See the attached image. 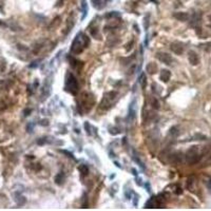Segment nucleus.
Returning <instances> with one entry per match:
<instances>
[{
  "mask_svg": "<svg viewBox=\"0 0 211 211\" xmlns=\"http://www.w3.org/2000/svg\"><path fill=\"white\" fill-rule=\"evenodd\" d=\"M90 44V39L87 35H84V33H79L76 35L75 39L72 42L71 46V52L74 54H79L84 51Z\"/></svg>",
  "mask_w": 211,
  "mask_h": 211,
  "instance_id": "f257e3e1",
  "label": "nucleus"
},
{
  "mask_svg": "<svg viewBox=\"0 0 211 211\" xmlns=\"http://www.w3.org/2000/svg\"><path fill=\"white\" fill-rule=\"evenodd\" d=\"M116 96H117V92H115V91L106 93L104 95V97H102V100H101V102H100V109L108 110V109L112 106L114 100L116 99Z\"/></svg>",
  "mask_w": 211,
  "mask_h": 211,
  "instance_id": "f03ea898",
  "label": "nucleus"
},
{
  "mask_svg": "<svg viewBox=\"0 0 211 211\" xmlns=\"http://www.w3.org/2000/svg\"><path fill=\"white\" fill-rule=\"evenodd\" d=\"M89 96L90 94L86 92L80 95V100H79V110H80V112L82 111V108H84V111H89L92 108V97H89Z\"/></svg>",
  "mask_w": 211,
  "mask_h": 211,
  "instance_id": "7ed1b4c3",
  "label": "nucleus"
},
{
  "mask_svg": "<svg viewBox=\"0 0 211 211\" xmlns=\"http://www.w3.org/2000/svg\"><path fill=\"white\" fill-rule=\"evenodd\" d=\"M66 89L69 91L70 93L72 94H76L78 91V84L77 80H76L75 76L73 74H69L67 78V81H66Z\"/></svg>",
  "mask_w": 211,
  "mask_h": 211,
  "instance_id": "20e7f679",
  "label": "nucleus"
},
{
  "mask_svg": "<svg viewBox=\"0 0 211 211\" xmlns=\"http://www.w3.org/2000/svg\"><path fill=\"white\" fill-rule=\"evenodd\" d=\"M200 159L201 156L197 153V147H195V146L191 147L187 152V160H188V163L191 165H193V164H196V163L200 162Z\"/></svg>",
  "mask_w": 211,
  "mask_h": 211,
  "instance_id": "39448f33",
  "label": "nucleus"
},
{
  "mask_svg": "<svg viewBox=\"0 0 211 211\" xmlns=\"http://www.w3.org/2000/svg\"><path fill=\"white\" fill-rule=\"evenodd\" d=\"M156 58H157L160 62L166 64H172V61H173V59H172L171 55H169L168 53H165V52L156 53Z\"/></svg>",
  "mask_w": 211,
  "mask_h": 211,
  "instance_id": "423d86ee",
  "label": "nucleus"
},
{
  "mask_svg": "<svg viewBox=\"0 0 211 211\" xmlns=\"http://www.w3.org/2000/svg\"><path fill=\"white\" fill-rule=\"evenodd\" d=\"M170 50L174 53V54L181 55V54L184 52V46H183V44L177 42V41L176 42H172V44H170Z\"/></svg>",
  "mask_w": 211,
  "mask_h": 211,
  "instance_id": "0eeeda50",
  "label": "nucleus"
},
{
  "mask_svg": "<svg viewBox=\"0 0 211 211\" xmlns=\"http://www.w3.org/2000/svg\"><path fill=\"white\" fill-rule=\"evenodd\" d=\"M188 59H189V62L192 66H196V64H200V57H199V55L194 51H189Z\"/></svg>",
  "mask_w": 211,
  "mask_h": 211,
  "instance_id": "6e6552de",
  "label": "nucleus"
},
{
  "mask_svg": "<svg viewBox=\"0 0 211 211\" xmlns=\"http://www.w3.org/2000/svg\"><path fill=\"white\" fill-rule=\"evenodd\" d=\"M159 206H160V202L158 201V199L151 197L150 200L145 204V208H158Z\"/></svg>",
  "mask_w": 211,
  "mask_h": 211,
  "instance_id": "1a4fd4ad",
  "label": "nucleus"
},
{
  "mask_svg": "<svg viewBox=\"0 0 211 211\" xmlns=\"http://www.w3.org/2000/svg\"><path fill=\"white\" fill-rule=\"evenodd\" d=\"M173 17L179 21H187L189 19V15L185 12H177L173 14Z\"/></svg>",
  "mask_w": 211,
  "mask_h": 211,
  "instance_id": "9d476101",
  "label": "nucleus"
},
{
  "mask_svg": "<svg viewBox=\"0 0 211 211\" xmlns=\"http://www.w3.org/2000/svg\"><path fill=\"white\" fill-rule=\"evenodd\" d=\"M136 115V110H135V100H133L131 102V104L129 106V114H128V118L132 120L135 118Z\"/></svg>",
  "mask_w": 211,
  "mask_h": 211,
  "instance_id": "9b49d317",
  "label": "nucleus"
},
{
  "mask_svg": "<svg viewBox=\"0 0 211 211\" xmlns=\"http://www.w3.org/2000/svg\"><path fill=\"white\" fill-rule=\"evenodd\" d=\"M171 73L168 71V70H163L160 72V79H162L164 82H168L169 79H170Z\"/></svg>",
  "mask_w": 211,
  "mask_h": 211,
  "instance_id": "f8f14e48",
  "label": "nucleus"
},
{
  "mask_svg": "<svg viewBox=\"0 0 211 211\" xmlns=\"http://www.w3.org/2000/svg\"><path fill=\"white\" fill-rule=\"evenodd\" d=\"M146 70H147V72L149 74H155L156 71H157V66L155 64H153V62H150V64H147Z\"/></svg>",
  "mask_w": 211,
  "mask_h": 211,
  "instance_id": "ddd939ff",
  "label": "nucleus"
},
{
  "mask_svg": "<svg viewBox=\"0 0 211 211\" xmlns=\"http://www.w3.org/2000/svg\"><path fill=\"white\" fill-rule=\"evenodd\" d=\"M50 89H51V82L46 81L44 86V90H42V95L44 94V98H46V96L50 94Z\"/></svg>",
  "mask_w": 211,
  "mask_h": 211,
  "instance_id": "4468645a",
  "label": "nucleus"
},
{
  "mask_svg": "<svg viewBox=\"0 0 211 211\" xmlns=\"http://www.w3.org/2000/svg\"><path fill=\"white\" fill-rule=\"evenodd\" d=\"M171 160L172 163H175V164H178V163L182 162V154L181 153H175L171 156Z\"/></svg>",
  "mask_w": 211,
  "mask_h": 211,
  "instance_id": "2eb2a0df",
  "label": "nucleus"
},
{
  "mask_svg": "<svg viewBox=\"0 0 211 211\" xmlns=\"http://www.w3.org/2000/svg\"><path fill=\"white\" fill-rule=\"evenodd\" d=\"M139 84H140V87L143 89H145L146 86H147V77H146V74H144V73L139 76Z\"/></svg>",
  "mask_w": 211,
  "mask_h": 211,
  "instance_id": "dca6fc26",
  "label": "nucleus"
},
{
  "mask_svg": "<svg viewBox=\"0 0 211 211\" xmlns=\"http://www.w3.org/2000/svg\"><path fill=\"white\" fill-rule=\"evenodd\" d=\"M64 173H62V172H61V173H59L58 175H56L55 183L57 184V185H61V184L64 183Z\"/></svg>",
  "mask_w": 211,
  "mask_h": 211,
  "instance_id": "f3484780",
  "label": "nucleus"
},
{
  "mask_svg": "<svg viewBox=\"0 0 211 211\" xmlns=\"http://www.w3.org/2000/svg\"><path fill=\"white\" fill-rule=\"evenodd\" d=\"M78 170H79V172H80L82 175H87L88 172H89V169H88V167L86 165H80L78 167Z\"/></svg>",
  "mask_w": 211,
  "mask_h": 211,
  "instance_id": "a211bd4d",
  "label": "nucleus"
},
{
  "mask_svg": "<svg viewBox=\"0 0 211 211\" xmlns=\"http://www.w3.org/2000/svg\"><path fill=\"white\" fill-rule=\"evenodd\" d=\"M88 3L86 0H82V2H81V8H82V12H84V14H82V19L86 17V14L88 13Z\"/></svg>",
  "mask_w": 211,
  "mask_h": 211,
  "instance_id": "6ab92c4d",
  "label": "nucleus"
},
{
  "mask_svg": "<svg viewBox=\"0 0 211 211\" xmlns=\"http://www.w3.org/2000/svg\"><path fill=\"white\" fill-rule=\"evenodd\" d=\"M110 133L112 134V135H116V134H119L120 133V129L117 127H112L110 128Z\"/></svg>",
  "mask_w": 211,
  "mask_h": 211,
  "instance_id": "aec40b11",
  "label": "nucleus"
},
{
  "mask_svg": "<svg viewBox=\"0 0 211 211\" xmlns=\"http://www.w3.org/2000/svg\"><path fill=\"white\" fill-rule=\"evenodd\" d=\"M92 3H93V6H94V8H96V9H100L101 4H102V1H101V0H92Z\"/></svg>",
  "mask_w": 211,
  "mask_h": 211,
  "instance_id": "412c9836",
  "label": "nucleus"
},
{
  "mask_svg": "<svg viewBox=\"0 0 211 211\" xmlns=\"http://www.w3.org/2000/svg\"><path fill=\"white\" fill-rule=\"evenodd\" d=\"M119 13L118 12H110L106 15V18H111V17H119Z\"/></svg>",
  "mask_w": 211,
  "mask_h": 211,
  "instance_id": "4be33fe9",
  "label": "nucleus"
},
{
  "mask_svg": "<svg viewBox=\"0 0 211 211\" xmlns=\"http://www.w3.org/2000/svg\"><path fill=\"white\" fill-rule=\"evenodd\" d=\"M193 183H194V177L193 176H190L188 179H187V188H188V189L192 188V185H193Z\"/></svg>",
  "mask_w": 211,
  "mask_h": 211,
  "instance_id": "5701e85b",
  "label": "nucleus"
},
{
  "mask_svg": "<svg viewBox=\"0 0 211 211\" xmlns=\"http://www.w3.org/2000/svg\"><path fill=\"white\" fill-rule=\"evenodd\" d=\"M84 129L87 130V132H88V134L89 135H91V130H92V127H91V125H90V122H84Z\"/></svg>",
  "mask_w": 211,
  "mask_h": 211,
  "instance_id": "b1692460",
  "label": "nucleus"
},
{
  "mask_svg": "<svg viewBox=\"0 0 211 211\" xmlns=\"http://www.w3.org/2000/svg\"><path fill=\"white\" fill-rule=\"evenodd\" d=\"M16 202L19 204V205H23L24 203H26V199L23 196H17V199H16Z\"/></svg>",
  "mask_w": 211,
  "mask_h": 211,
  "instance_id": "393cba45",
  "label": "nucleus"
},
{
  "mask_svg": "<svg viewBox=\"0 0 211 211\" xmlns=\"http://www.w3.org/2000/svg\"><path fill=\"white\" fill-rule=\"evenodd\" d=\"M152 106H153V108H155V109H159V104H158V101H157V99L154 98L153 100H152Z\"/></svg>",
  "mask_w": 211,
  "mask_h": 211,
  "instance_id": "a878e982",
  "label": "nucleus"
},
{
  "mask_svg": "<svg viewBox=\"0 0 211 211\" xmlns=\"http://www.w3.org/2000/svg\"><path fill=\"white\" fill-rule=\"evenodd\" d=\"M170 133H173L174 135H177V134H178V132L176 131V127H173V128H172V129L170 130Z\"/></svg>",
  "mask_w": 211,
  "mask_h": 211,
  "instance_id": "bb28decb",
  "label": "nucleus"
},
{
  "mask_svg": "<svg viewBox=\"0 0 211 211\" xmlns=\"http://www.w3.org/2000/svg\"><path fill=\"white\" fill-rule=\"evenodd\" d=\"M175 193L176 194H182L183 193V190L181 187H176V189H175Z\"/></svg>",
  "mask_w": 211,
  "mask_h": 211,
  "instance_id": "cd10ccee",
  "label": "nucleus"
},
{
  "mask_svg": "<svg viewBox=\"0 0 211 211\" xmlns=\"http://www.w3.org/2000/svg\"><path fill=\"white\" fill-rule=\"evenodd\" d=\"M60 152H62V153H66L67 155H69V157H72V158H74V156H73L72 153H69V152H67V151H64V150H62V151L60 150Z\"/></svg>",
  "mask_w": 211,
  "mask_h": 211,
  "instance_id": "c85d7f7f",
  "label": "nucleus"
},
{
  "mask_svg": "<svg viewBox=\"0 0 211 211\" xmlns=\"http://www.w3.org/2000/svg\"><path fill=\"white\" fill-rule=\"evenodd\" d=\"M137 203H138V196H137V195H134V202H133L134 206L137 205Z\"/></svg>",
  "mask_w": 211,
  "mask_h": 211,
  "instance_id": "c756f323",
  "label": "nucleus"
},
{
  "mask_svg": "<svg viewBox=\"0 0 211 211\" xmlns=\"http://www.w3.org/2000/svg\"><path fill=\"white\" fill-rule=\"evenodd\" d=\"M6 26V23L3 22V21H1V20H0V26Z\"/></svg>",
  "mask_w": 211,
  "mask_h": 211,
  "instance_id": "7c9ffc66",
  "label": "nucleus"
},
{
  "mask_svg": "<svg viewBox=\"0 0 211 211\" xmlns=\"http://www.w3.org/2000/svg\"><path fill=\"white\" fill-rule=\"evenodd\" d=\"M30 112H31V110H28V111H26V112H24V113H30ZM24 115L26 116V114H24Z\"/></svg>",
  "mask_w": 211,
  "mask_h": 211,
  "instance_id": "2f4dec72",
  "label": "nucleus"
},
{
  "mask_svg": "<svg viewBox=\"0 0 211 211\" xmlns=\"http://www.w3.org/2000/svg\"><path fill=\"white\" fill-rule=\"evenodd\" d=\"M0 11H2V6H0Z\"/></svg>",
  "mask_w": 211,
  "mask_h": 211,
  "instance_id": "473e14b6",
  "label": "nucleus"
},
{
  "mask_svg": "<svg viewBox=\"0 0 211 211\" xmlns=\"http://www.w3.org/2000/svg\"><path fill=\"white\" fill-rule=\"evenodd\" d=\"M209 19H210V20H211V14L209 15Z\"/></svg>",
  "mask_w": 211,
  "mask_h": 211,
  "instance_id": "72a5a7b5",
  "label": "nucleus"
},
{
  "mask_svg": "<svg viewBox=\"0 0 211 211\" xmlns=\"http://www.w3.org/2000/svg\"><path fill=\"white\" fill-rule=\"evenodd\" d=\"M210 28H211V24H210Z\"/></svg>",
  "mask_w": 211,
  "mask_h": 211,
  "instance_id": "f704fd0d",
  "label": "nucleus"
}]
</instances>
